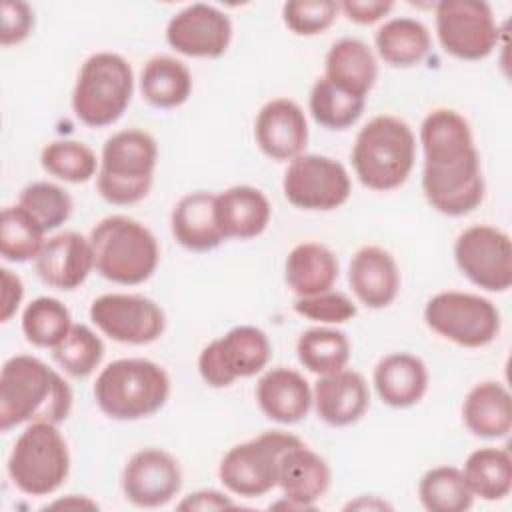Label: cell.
I'll return each mask as SVG.
<instances>
[{"label":"cell","instance_id":"6da1fadb","mask_svg":"<svg viewBox=\"0 0 512 512\" xmlns=\"http://www.w3.org/2000/svg\"><path fill=\"white\" fill-rule=\"evenodd\" d=\"M422 190L446 216H464L484 200V176L468 120L452 108L432 110L420 126Z\"/></svg>","mask_w":512,"mask_h":512},{"label":"cell","instance_id":"7a4b0ae2","mask_svg":"<svg viewBox=\"0 0 512 512\" xmlns=\"http://www.w3.org/2000/svg\"><path fill=\"white\" fill-rule=\"evenodd\" d=\"M72 390L68 382L34 356H12L0 372V428L24 422L58 424L68 418Z\"/></svg>","mask_w":512,"mask_h":512},{"label":"cell","instance_id":"3957f363","mask_svg":"<svg viewBox=\"0 0 512 512\" xmlns=\"http://www.w3.org/2000/svg\"><path fill=\"white\" fill-rule=\"evenodd\" d=\"M416 158V138L410 126L390 114L368 120L354 142L352 166L370 190H394L406 182Z\"/></svg>","mask_w":512,"mask_h":512},{"label":"cell","instance_id":"277c9868","mask_svg":"<svg viewBox=\"0 0 512 512\" xmlns=\"http://www.w3.org/2000/svg\"><path fill=\"white\" fill-rule=\"evenodd\" d=\"M170 394L166 370L146 358L110 362L96 378L94 398L114 420H140L158 412Z\"/></svg>","mask_w":512,"mask_h":512},{"label":"cell","instance_id":"5b68a950","mask_svg":"<svg viewBox=\"0 0 512 512\" xmlns=\"http://www.w3.org/2000/svg\"><path fill=\"white\" fill-rule=\"evenodd\" d=\"M88 240L96 272L116 284H142L154 274L160 260L154 234L128 216H108L100 220Z\"/></svg>","mask_w":512,"mask_h":512},{"label":"cell","instance_id":"8992f818","mask_svg":"<svg viewBox=\"0 0 512 512\" xmlns=\"http://www.w3.org/2000/svg\"><path fill=\"white\" fill-rule=\"evenodd\" d=\"M156 160L158 146L148 132L128 128L112 134L102 146L100 196L116 206L140 202L152 186Z\"/></svg>","mask_w":512,"mask_h":512},{"label":"cell","instance_id":"52a82bcc","mask_svg":"<svg viewBox=\"0 0 512 512\" xmlns=\"http://www.w3.org/2000/svg\"><path fill=\"white\" fill-rule=\"evenodd\" d=\"M134 74L130 64L114 52H96L80 68L72 92V110L76 118L102 128L114 124L130 104Z\"/></svg>","mask_w":512,"mask_h":512},{"label":"cell","instance_id":"ba28073f","mask_svg":"<svg viewBox=\"0 0 512 512\" xmlns=\"http://www.w3.org/2000/svg\"><path fill=\"white\" fill-rule=\"evenodd\" d=\"M68 470V444L56 424L30 422L16 438L8 458L12 484L28 496H48L64 484Z\"/></svg>","mask_w":512,"mask_h":512},{"label":"cell","instance_id":"9c48e42d","mask_svg":"<svg viewBox=\"0 0 512 512\" xmlns=\"http://www.w3.org/2000/svg\"><path fill=\"white\" fill-rule=\"evenodd\" d=\"M302 440L282 430L264 432L232 446L218 468L220 482L238 496L256 498L278 486V468L286 450Z\"/></svg>","mask_w":512,"mask_h":512},{"label":"cell","instance_id":"30bf717a","mask_svg":"<svg viewBox=\"0 0 512 512\" xmlns=\"http://www.w3.org/2000/svg\"><path fill=\"white\" fill-rule=\"evenodd\" d=\"M424 320L430 330L464 348L486 346L500 332V312L488 298L456 290L432 296Z\"/></svg>","mask_w":512,"mask_h":512},{"label":"cell","instance_id":"8fae6325","mask_svg":"<svg viewBox=\"0 0 512 512\" xmlns=\"http://www.w3.org/2000/svg\"><path fill=\"white\" fill-rule=\"evenodd\" d=\"M270 340L256 326H236L212 340L198 356V372L212 388H226L238 378L260 372L270 360Z\"/></svg>","mask_w":512,"mask_h":512},{"label":"cell","instance_id":"7c38bea8","mask_svg":"<svg viewBox=\"0 0 512 512\" xmlns=\"http://www.w3.org/2000/svg\"><path fill=\"white\" fill-rule=\"evenodd\" d=\"M436 34L444 52L460 60H482L498 44L492 8L482 0L438 2Z\"/></svg>","mask_w":512,"mask_h":512},{"label":"cell","instance_id":"4fadbf2b","mask_svg":"<svg viewBox=\"0 0 512 512\" xmlns=\"http://www.w3.org/2000/svg\"><path fill=\"white\" fill-rule=\"evenodd\" d=\"M282 190L286 200L302 210L328 212L342 206L350 196V176L334 158L300 154L290 160Z\"/></svg>","mask_w":512,"mask_h":512},{"label":"cell","instance_id":"5bb4252c","mask_svg":"<svg viewBox=\"0 0 512 512\" xmlns=\"http://www.w3.org/2000/svg\"><path fill=\"white\" fill-rule=\"evenodd\" d=\"M454 260L478 288L504 292L512 284V242L494 226L476 224L462 230L454 244Z\"/></svg>","mask_w":512,"mask_h":512},{"label":"cell","instance_id":"9a60e30c","mask_svg":"<svg viewBox=\"0 0 512 512\" xmlns=\"http://www.w3.org/2000/svg\"><path fill=\"white\" fill-rule=\"evenodd\" d=\"M90 320L122 344H150L166 328L162 308L140 294H102L90 306Z\"/></svg>","mask_w":512,"mask_h":512},{"label":"cell","instance_id":"2e32d148","mask_svg":"<svg viewBox=\"0 0 512 512\" xmlns=\"http://www.w3.org/2000/svg\"><path fill=\"white\" fill-rule=\"evenodd\" d=\"M232 40L228 14L210 4H190L174 14L166 26V42L192 58H220Z\"/></svg>","mask_w":512,"mask_h":512},{"label":"cell","instance_id":"e0dca14e","mask_svg":"<svg viewBox=\"0 0 512 512\" xmlns=\"http://www.w3.org/2000/svg\"><path fill=\"white\" fill-rule=\"evenodd\" d=\"M182 486L178 462L160 448L138 450L122 472V490L126 498L140 508H158L168 504Z\"/></svg>","mask_w":512,"mask_h":512},{"label":"cell","instance_id":"ac0fdd59","mask_svg":"<svg viewBox=\"0 0 512 512\" xmlns=\"http://www.w3.org/2000/svg\"><path fill=\"white\" fill-rule=\"evenodd\" d=\"M258 148L272 160H294L308 142V124L302 108L288 98L266 102L254 122Z\"/></svg>","mask_w":512,"mask_h":512},{"label":"cell","instance_id":"d6986e66","mask_svg":"<svg viewBox=\"0 0 512 512\" xmlns=\"http://www.w3.org/2000/svg\"><path fill=\"white\" fill-rule=\"evenodd\" d=\"M94 268L90 240L78 232H60L48 238L36 256V272L42 282L58 290L78 288Z\"/></svg>","mask_w":512,"mask_h":512},{"label":"cell","instance_id":"ffe728a7","mask_svg":"<svg viewBox=\"0 0 512 512\" xmlns=\"http://www.w3.org/2000/svg\"><path fill=\"white\" fill-rule=\"evenodd\" d=\"M312 402L320 420L330 426H348L364 416L370 390L360 372L342 368L316 380Z\"/></svg>","mask_w":512,"mask_h":512},{"label":"cell","instance_id":"44dd1931","mask_svg":"<svg viewBox=\"0 0 512 512\" xmlns=\"http://www.w3.org/2000/svg\"><path fill=\"white\" fill-rule=\"evenodd\" d=\"M348 280L356 298L374 310L390 306L400 290L396 260L380 246H364L352 256Z\"/></svg>","mask_w":512,"mask_h":512},{"label":"cell","instance_id":"7402d4cb","mask_svg":"<svg viewBox=\"0 0 512 512\" xmlns=\"http://www.w3.org/2000/svg\"><path fill=\"white\" fill-rule=\"evenodd\" d=\"M330 468L322 456L306 448L304 442L284 452L278 468V486L286 500L298 510L314 508L330 486Z\"/></svg>","mask_w":512,"mask_h":512},{"label":"cell","instance_id":"603a6c76","mask_svg":"<svg viewBox=\"0 0 512 512\" xmlns=\"http://www.w3.org/2000/svg\"><path fill=\"white\" fill-rule=\"evenodd\" d=\"M260 410L274 422L296 424L304 420L312 406V390L306 378L292 368H272L256 384Z\"/></svg>","mask_w":512,"mask_h":512},{"label":"cell","instance_id":"cb8c5ba5","mask_svg":"<svg viewBox=\"0 0 512 512\" xmlns=\"http://www.w3.org/2000/svg\"><path fill=\"white\" fill-rule=\"evenodd\" d=\"M270 214L268 198L254 186H232L214 198V216L224 240L260 236L270 222Z\"/></svg>","mask_w":512,"mask_h":512},{"label":"cell","instance_id":"d4e9b609","mask_svg":"<svg viewBox=\"0 0 512 512\" xmlns=\"http://www.w3.org/2000/svg\"><path fill=\"white\" fill-rule=\"evenodd\" d=\"M374 388L392 408L414 406L428 390L426 364L408 352L388 354L374 368Z\"/></svg>","mask_w":512,"mask_h":512},{"label":"cell","instance_id":"484cf974","mask_svg":"<svg viewBox=\"0 0 512 512\" xmlns=\"http://www.w3.org/2000/svg\"><path fill=\"white\" fill-rule=\"evenodd\" d=\"M214 194L192 192L178 200L172 210V234L180 246L192 252H208L224 242L214 216Z\"/></svg>","mask_w":512,"mask_h":512},{"label":"cell","instance_id":"4316f807","mask_svg":"<svg viewBox=\"0 0 512 512\" xmlns=\"http://www.w3.org/2000/svg\"><path fill=\"white\" fill-rule=\"evenodd\" d=\"M376 76V58L362 40L342 38L330 46L324 62V78L340 90L366 98Z\"/></svg>","mask_w":512,"mask_h":512},{"label":"cell","instance_id":"83f0119b","mask_svg":"<svg viewBox=\"0 0 512 512\" xmlns=\"http://www.w3.org/2000/svg\"><path fill=\"white\" fill-rule=\"evenodd\" d=\"M284 276L298 298L322 294L328 292L338 278V260L324 244L302 242L290 250Z\"/></svg>","mask_w":512,"mask_h":512},{"label":"cell","instance_id":"f1b7e54d","mask_svg":"<svg viewBox=\"0 0 512 512\" xmlns=\"http://www.w3.org/2000/svg\"><path fill=\"white\" fill-rule=\"evenodd\" d=\"M466 428L480 438H504L512 428V398L500 382L476 384L462 406Z\"/></svg>","mask_w":512,"mask_h":512},{"label":"cell","instance_id":"f546056e","mask_svg":"<svg viewBox=\"0 0 512 512\" xmlns=\"http://www.w3.org/2000/svg\"><path fill=\"white\" fill-rule=\"evenodd\" d=\"M140 92L156 108H176L192 92L190 70L172 56H154L140 72Z\"/></svg>","mask_w":512,"mask_h":512},{"label":"cell","instance_id":"4dcf8cb0","mask_svg":"<svg viewBox=\"0 0 512 512\" xmlns=\"http://www.w3.org/2000/svg\"><path fill=\"white\" fill-rule=\"evenodd\" d=\"M374 42L378 56L394 68L414 66L430 50L428 28L414 18H392L384 22Z\"/></svg>","mask_w":512,"mask_h":512},{"label":"cell","instance_id":"1f68e13d","mask_svg":"<svg viewBox=\"0 0 512 512\" xmlns=\"http://www.w3.org/2000/svg\"><path fill=\"white\" fill-rule=\"evenodd\" d=\"M474 496L482 500H502L512 488V458L504 448L474 450L462 470Z\"/></svg>","mask_w":512,"mask_h":512},{"label":"cell","instance_id":"d6a6232c","mask_svg":"<svg viewBox=\"0 0 512 512\" xmlns=\"http://www.w3.org/2000/svg\"><path fill=\"white\" fill-rule=\"evenodd\" d=\"M418 496L428 512H464L474 502L462 470L454 466L430 468L420 478Z\"/></svg>","mask_w":512,"mask_h":512},{"label":"cell","instance_id":"836d02e7","mask_svg":"<svg viewBox=\"0 0 512 512\" xmlns=\"http://www.w3.org/2000/svg\"><path fill=\"white\" fill-rule=\"evenodd\" d=\"M296 352L306 370L326 376L346 368L350 360V342L340 330L310 328L300 334Z\"/></svg>","mask_w":512,"mask_h":512},{"label":"cell","instance_id":"e575fe53","mask_svg":"<svg viewBox=\"0 0 512 512\" xmlns=\"http://www.w3.org/2000/svg\"><path fill=\"white\" fill-rule=\"evenodd\" d=\"M42 226L20 206H6L0 220V252L4 260L26 262L36 260L44 246Z\"/></svg>","mask_w":512,"mask_h":512},{"label":"cell","instance_id":"d590c367","mask_svg":"<svg viewBox=\"0 0 512 512\" xmlns=\"http://www.w3.org/2000/svg\"><path fill=\"white\" fill-rule=\"evenodd\" d=\"M308 104L312 118L320 126L330 130H344L358 122L364 112L366 98L348 94L322 76L314 82Z\"/></svg>","mask_w":512,"mask_h":512},{"label":"cell","instance_id":"8d00e7d4","mask_svg":"<svg viewBox=\"0 0 512 512\" xmlns=\"http://www.w3.org/2000/svg\"><path fill=\"white\" fill-rule=\"evenodd\" d=\"M70 310L56 298L40 296L22 312V332L38 348H56L72 328Z\"/></svg>","mask_w":512,"mask_h":512},{"label":"cell","instance_id":"74e56055","mask_svg":"<svg viewBox=\"0 0 512 512\" xmlns=\"http://www.w3.org/2000/svg\"><path fill=\"white\" fill-rule=\"evenodd\" d=\"M42 168L72 184L90 180L96 174V154L82 142L76 140H54L42 148Z\"/></svg>","mask_w":512,"mask_h":512},{"label":"cell","instance_id":"f35d334b","mask_svg":"<svg viewBox=\"0 0 512 512\" xmlns=\"http://www.w3.org/2000/svg\"><path fill=\"white\" fill-rule=\"evenodd\" d=\"M54 360L74 378L90 376L104 356V344L86 324H72L68 334L52 352Z\"/></svg>","mask_w":512,"mask_h":512},{"label":"cell","instance_id":"ab89813d","mask_svg":"<svg viewBox=\"0 0 512 512\" xmlns=\"http://www.w3.org/2000/svg\"><path fill=\"white\" fill-rule=\"evenodd\" d=\"M18 204L42 226L44 232L62 226L72 212L70 194L52 182H32L20 196Z\"/></svg>","mask_w":512,"mask_h":512},{"label":"cell","instance_id":"60d3db41","mask_svg":"<svg viewBox=\"0 0 512 512\" xmlns=\"http://www.w3.org/2000/svg\"><path fill=\"white\" fill-rule=\"evenodd\" d=\"M338 4L332 0H292L282 6L284 24L298 36H316L332 26Z\"/></svg>","mask_w":512,"mask_h":512},{"label":"cell","instance_id":"b9f144b4","mask_svg":"<svg viewBox=\"0 0 512 512\" xmlns=\"http://www.w3.org/2000/svg\"><path fill=\"white\" fill-rule=\"evenodd\" d=\"M296 314L326 324H342L356 316V304L342 292H322L314 296H304L294 302Z\"/></svg>","mask_w":512,"mask_h":512},{"label":"cell","instance_id":"7bdbcfd3","mask_svg":"<svg viewBox=\"0 0 512 512\" xmlns=\"http://www.w3.org/2000/svg\"><path fill=\"white\" fill-rule=\"evenodd\" d=\"M32 28H34V12L26 2H20V0L2 2V28H0L2 46L20 44L30 36Z\"/></svg>","mask_w":512,"mask_h":512},{"label":"cell","instance_id":"ee69618b","mask_svg":"<svg viewBox=\"0 0 512 512\" xmlns=\"http://www.w3.org/2000/svg\"><path fill=\"white\" fill-rule=\"evenodd\" d=\"M348 20L356 24H374L384 18L392 8L394 2L390 0H346L338 4Z\"/></svg>","mask_w":512,"mask_h":512},{"label":"cell","instance_id":"f6af8a7d","mask_svg":"<svg viewBox=\"0 0 512 512\" xmlns=\"http://www.w3.org/2000/svg\"><path fill=\"white\" fill-rule=\"evenodd\" d=\"M2 294H0V322H8L12 314H16L22 296H24V286L22 280L12 274L8 268H2Z\"/></svg>","mask_w":512,"mask_h":512},{"label":"cell","instance_id":"bcb514c9","mask_svg":"<svg viewBox=\"0 0 512 512\" xmlns=\"http://www.w3.org/2000/svg\"><path fill=\"white\" fill-rule=\"evenodd\" d=\"M234 502L218 492V490H198L194 494H188L178 508L180 510H210V508H232Z\"/></svg>","mask_w":512,"mask_h":512}]
</instances>
